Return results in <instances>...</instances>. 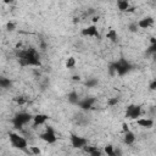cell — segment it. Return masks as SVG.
Segmentation results:
<instances>
[{"label": "cell", "instance_id": "cell-3", "mask_svg": "<svg viewBox=\"0 0 156 156\" xmlns=\"http://www.w3.org/2000/svg\"><path fill=\"white\" fill-rule=\"evenodd\" d=\"M112 66H113V68L116 71V74L117 76H121V77L122 76H126L127 73H129L132 71V68H133L132 63L128 60H126L124 57H121L117 61L112 62Z\"/></svg>", "mask_w": 156, "mask_h": 156}, {"label": "cell", "instance_id": "cell-25", "mask_svg": "<svg viewBox=\"0 0 156 156\" xmlns=\"http://www.w3.org/2000/svg\"><path fill=\"white\" fill-rule=\"evenodd\" d=\"M98 149H99V147L95 146V145H85L83 150H84L85 152H88V154H91L93 151H95V150H98Z\"/></svg>", "mask_w": 156, "mask_h": 156}, {"label": "cell", "instance_id": "cell-11", "mask_svg": "<svg viewBox=\"0 0 156 156\" xmlns=\"http://www.w3.org/2000/svg\"><path fill=\"white\" fill-rule=\"evenodd\" d=\"M49 119V116L45 113H38L35 116H33V127H39V126H44L46 123V121Z\"/></svg>", "mask_w": 156, "mask_h": 156}, {"label": "cell", "instance_id": "cell-6", "mask_svg": "<svg viewBox=\"0 0 156 156\" xmlns=\"http://www.w3.org/2000/svg\"><path fill=\"white\" fill-rule=\"evenodd\" d=\"M141 115V106L139 105H128L127 110H126V117L130 118V119H138Z\"/></svg>", "mask_w": 156, "mask_h": 156}, {"label": "cell", "instance_id": "cell-24", "mask_svg": "<svg viewBox=\"0 0 156 156\" xmlns=\"http://www.w3.org/2000/svg\"><path fill=\"white\" fill-rule=\"evenodd\" d=\"M118 102H119L118 98H110V99L107 100V105H108V106H111V107H113V106L118 105Z\"/></svg>", "mask_w": 156, "mask_h": 156}, {"label": "cell", "instance_id": "cell-36", "mask_svg": "<svg viewBox=\"0 0 156 156\" xmlns=\"http://www.w3.org/2000/svg\"><path fill=\"white\" fill-rule=\"evenodd\" d=\"M88 13H89V15H94V13H95V10H94V9H89Z\"/></svg>", "mask_w": 156, "mask_h": 156}, {"label": "cell", "instance_id": "cell-12", "mask_svg": "<svg viewBox=\"0 0 156 156\" xmlns=\"http://www.w3.org/2000/svg\"><path fill=\"white\" fill-rule=\"evenodd\" d=\"M136 124L141 128H145V129H151L155 124L154 119L152 118H138L136 119Z\"/></svg>", "mask_w": 156, "mask_h": 156}, {"label": "cell", "instance_id": "cell-31", "mask_svg": "<svg viewBox=\"0 0 156 156\" xmlns=\"http://www.w3.org/2000/svg\"><path fill=\"white\" fill-rule=\"evenodd\" d=\"M99 20H100V16L98 15V16H93L91 17V21H93V24H95L96 22H99Z\"/></svg>", "mask_w": 156, "mask_h": 156}, {"label": "cell", "instance_id": "cell-26", "mask_svg": "<svg viewBox=\"0 0 156 156\" xmlns=\"http://www.w3.org/2000/svg\"><path fill=\"white\" fill-rule=\"evenodd\" d=\"M146 54L147 55H155L156 54V44L155 45H149L146 49Z\"/></svg>", "mask_w": 156, "mask_h": 156}, {"label": "cell", "instance_id": "cell-13", "mask_svg": "<svg viewBox=\"0 0 156 156\" xmlns=\"http://www.w3.org/2000/svg\"><path fill=\"white\" fill-rule=\"evenodd\" d=\"M67 100H68L69 104H72V105H77L78 101L80 100V98H79V94H78L76 90H72V91H69V93L67 94Z\"/></svg>", "mask_w": 156, "mask_h": 156}, {"label": "cell", "instance_id": "cell-20", "mask_svg": "<svg viewBox=\"0 0 156 156\" xmlns=\"http://www.w3.org/2000/svg\"><path fill=\"white\" fill-rule=\"evenodd\" d=\"M65 66H66V68H73L76 66V58L73 56H69L68 58H66Z\"/></svg>", "mask_w": 156, "mask_h": 156}, {"label": "cell", "instance_id": "cell-21", "mask_svg": "<svg viewBox=\"0 0 156 156\" xmlns=\"http://www.w3.org/2000/svg\"><path fill=\"white\" fill-rule=\"evenodd\" d=\"M29 151L32 152V155H33V156H39V155L41 154L40 147H39V146H37V145H32V146H29Z\"/></svg>", "mask_w": 156, "mask_h": 156}, {"label": "cell", "instance_id": "cell-32", "mask_svg": "<svg viewBox=\"0 0 156 156\" xmlns=\"http://www.w3.org/2000/svg\"><path fill=\"white\" fill-rule=\"evenodd\" d=\"M72 80L79 82V80H80V76H79V74H73V76H72Z\"/></svg>", "mask_w": 156, "mask_h": 156}, {"label": "cell", "instance_id": "cell-28", "mask_svg": "<svg viewBox=\"0 0 156 156\" xmlns=\"http://www.w3.org/2000/svg\"><path fill=\"white\" fill-rule=\"evenodd\" d=\"M90 156H102V151L100 150V149H98V150H95V151H93L91 154H89Z\"/></svg>", "mask_w": 156, "mask_h": 156}, {"label": "cell", "instance_id": "cell-34", "mask_svg": "<svg viewBox=\"0 0 156 156\" xmlns=\"http://www.w3.org/2000/svg\"><path fill=\"white\" fill-rule=\"evenodd\" d=\"M156 44V38L155 37H151L150 38V45H155Z\"/></svg>", "mask_w": 156, "mask_h": 156}, {"label": "cell", "instance_id": "cell-30", "mask_svg": "<svg viewBox=\"0 0 156 156\" xmlns=\"http://www.w3.org/2000/svg\"><path fill=\"white\" fill-rule=\"evenodd\" d=\"M149 89H150V90H155V89H156V80H155V79L150 82V84H149Z\"/></svg>", "mask_w": 156, "mask_h": 156}, {"label": "cell", "instance_id": "cell-27", "mask_svg": "<svg viewBox=\"0 0 156 156\" xmlns=\"http://www.w3.org/2000/svg\"><path fill=\"white\" fill-rule=\"evenodd\" d=\"M15 101H16L17 105H24L26 104V98H23V96H16L15 98Z\"/></svg>", "mask_w": 156, "mask_h": 156}, {"label": "cell", "instance_id": "cell-7", "mask_svg": "<svg viewBox=\"0 0 156 156\" xmlns=\"http://www.w3.org/2000/svg\"><path fill=\"white\" fill-rule=\"evenodd\" d=\"M69 143H71L72 147H74V149H84V146L88 145V139L79 136L77 134H71Z\"/></svg>", "mask_w": 156, "mask_h": 156}, {"label": "cell", "instance_id": "cell-1", "mask_svg": "<svg viewBox=\"0 0 156 156\" xmlns=\"http://www.w3.org/2000/svg\"><path fill=\"white\" fill-rule=\"evenodd\" d=\"M16 57L18 60V63L22 67L26 66H40V55L34 48H26V49H17L16 50Z\"/></svg>", "mask_w": 156, "mask_h": 156}, {"label": "cell", "instance_id": "cell-17", "mask_svg": "<svg viewBox=\"0 0 156 156\" xmlns=\"http://www.w3.org/2000/svg\"><path fill=\"white\" fill-rule=\"evenodd\" d=\"M12 85V80L6 77H0V88L2 89H9Z\"/></svg>", "mask_w": 156, "mask_h": 156}, {"label": "cell", "instance_id": "cell-29", "mask_svg": "<svg viewBox=\"0 0 156 156\" xmlns=\"http://www.w3.org/2000/svg\"><path fill=\"white\" fill-rule=\"evenodd\" d=\"M122 130H123V133H126V132H129V130H130V129H129L128 123H126V122H123V123H122Z\"/></svg>", "mask_w": 156, "mask_h": 156}, {"label": "cell", "instance_id": "cell-35", "mask_svg": "<svg viewBox=\"0 0 156 156\" xmlns=\"http://www.w3.org/2000/svg\"><path fill=\"white\" fill-rule=\"evenodd\" d=\"M40 49L41 50H45L46 49V43L45 41H40Z\"/></svg>", "mask_w": 156, "mask_h": 156}, {"label": "cell", "instance_id": "cell-18", "mask_svg": "<svg viewBox=\"0 0 156 156\" xmlns=\"http://www.w3.org/2000/svg\"><path fill=\"white\" fill-rule=\"evenodd\" d=\"M84 84H85L87 88H94V87H96V85L99 84V79L95 78V77H90V78H88V79L85 80Z\"/></svg>", "mask_w": 156, "mask_h": 156}, {"label": "cell", "instance_id": "cell-33", "mask_svg": "<svg viewBox=\"0 0 156 156\" xmlns=\"http://www.w3.org/2000/svg\"><path fill=\"white\" fill-rule=\"evenodd\" d=\"M115 156H122L121 149H115Z\"/></svg>", "mask_w": 156, "mask_h": 156}, {"label": "cell", "instance_id": "cell-5", "mask_svg": "<svg viewBox=\"0 0 156 156\" xmlns=\"http://www.w3.org/2000/svg\"><path fill=\"white\" fill-rule=\"evenodd\" d=\"M39 138L43 141H45L46 144H55L57 141V136H56L55 129L51 126H46L45 127V130L39 134Z\"/></svg>", "mask_w": 156, "mask_h": 156}, {"label": "cell", "instance_id": "cell-2", "mask_svg": "<svg viewBox=\"0 0 156 156\" xmlns=\"http://www.w3.org/2000/svg\"><path fill=\"white\" fill-rule=\"evenodd\" d=\"M9 140L10 144L12 145V147L21 150V151H27L28 150V141L26 138H23L22 135H20L18 133L15 132H10L9 133Z\"/></svg>", "mask_w": 156, "mask_h": 156}, {"label": "cell", "instance_id": "cell-23", "mask_svg": "<svg viewBox=\"0 0 156 156\" xmlns=\"http://www.w3.org/2000/svg\"><path fill=\"white\" fill-rule=\"evenodd\" d=\"M128 29H129V32H132V33H136L138 29H139L136 22H132V23H129V24H128Z\"/></svg>", "mask_w": 156, "mask_h": 156}, {"label": "cell", "instance_id": "cell-10", "mask_svg": "<svg viewBox=\"0 0 156 156\" xmlns=\"http://www.w3.org/2000/svg\"><path fill=\"white\" fill-rule=\"evenodd\" d=\"M154 22H155L154 17H151V16H146V17H143V18H140V20L136 22V24H138V28H141V29H146V28L151 27V26L154 24Z\"/></svg>", "mask_w": 156, "mask_h": 156}, {"label": "cell", "instance_id": "cell-14", "mask_svg": "<svg viewBox=\"0 0 156 156\" xmlns=\"http://www.w3.org/2000/svg\"><path fill=\"white\" fill-rule=\"evenodd\" d=\"M134 141H135V134L132 130L126 132L123 135V143L126 145H132V144H134Z\"/></svg>", "mask_w": 156, "mask_h": 156}, {"label": "cell", "instance_id": "cell-15", "mask_svg": "<svg viewBox=\"0 0 156 156\" xmlns=\"http://www.w3.org/2000/svg\"><path fill=\"white\" fill-rule=\"evenodd\" d=\"M106 39H108L111 43H118V33H117V30L116 29H113V28H111V29H108V32L106 33Z\"/></svg>", "mask_w": 156, "mask_h": 156}, {"label": "cell", "instance_id": "cell-8", "mask_svg": "<svg viewBox=\"0 0 156 156\" xmlns=\"http://www.w3.org/2000/svg\"><path fill=\"white\" fill-rule=\"evenodd\" d=\"M80 34H82L83 37H91V38H98V39L101 38L100 32H99L96 24H90V26H88V27H84V28L80 30Z\"/></svg>", "mask_w": 156, "mask_h": 156}, {"label": "cell", "instance_id": "cell-16", "mask_svg": "<svg viewBox=\"0 0 156 156\" xmlns=\"http://www.w3.org/2000/svg\"><path fill=\"white\" fill-rule=\"evenodd\" d=\"M129 7H130V4H129L128 0H118V1H117V9H118L119 11L127 12Z\"/></svg>", "mask_w": 156, "mask_h": 156}, {"label": "cell", "instance_id": "cell-9", "mask_svg": "<svg viewBox=\"0 0 156 156\" xmlns=\"http://www.w3.org/2000/svg\"><path fill=\"white\" fill-rule=\"evenodd\" d=\"M95 102H96V99H95L94 96H87V98L80 99L77 105H78V107H79L80 110L88 111V110H90V108L93 107V105H94Z\"/></svg>", "mask_w": 156, "mask_h": 156}, {"label": "cell", "instance_id": "cell-19", "mask_svg": "<svg viewBox=\"0 0 156 156\" xmlns=\"http://www.w3.org/2000/svg\"><path fill=\"white\" fill-rule=\"evenodd\" d=\"M104 152L106 154V156H115V146L108 144L104 147Z\"/></svg>", "mask_w": 156, "mask_h": 156}, {"label": "cell", "instance_id": "cell-4", "mask_svg": "<svg viewBox=\"0 0 156 156\" xmlns=\"http://www.w3.org/2000/svg\"><path fill=\"white\" fill-rule=\"evenodd\" d=\"M32 119H33V116H32L30 113L22 111V112H17V113L13 116V118H12L11 122H12V124H13V127H15L16 129H22L23 126L28 124Z\"/></svg>", "mask_w": 156, "mask_h": 156}, {"label": "cell", "instance_id": "cell-22", "mask_svg": "<svg viewBox=\"0 0 156 156\" xmlns=\"http://www.w3.org/2000/svg\"><path fill=\"white\" fill-rule=\"evenodd\" d=\"M5 28H6L7 32H13V30L16 29V23L12 22V21H9V22L6 23V26H5Z\"/></svg>", "mask_w": 156, "mask_h": 156}]
</instances>
